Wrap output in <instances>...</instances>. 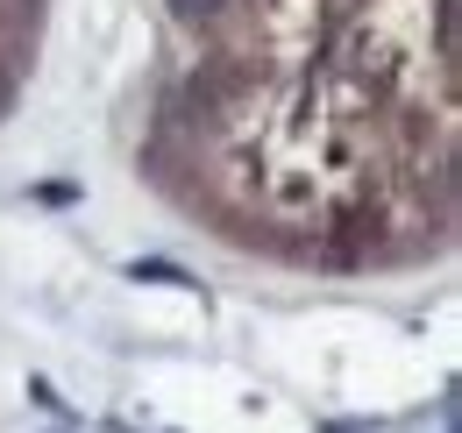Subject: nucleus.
Masks as SVG:
<instances>
[{
  "label": "nucleus",
  "mask_w": 462,
  "mask_h": 433,
  "mask_svg": "<svg viewBox=\"0 0 462 433\" xmlns=\"http://www.w3.org/2000/svg\"><path fill=\"white\" fill-rule=\"evenodd\" d=\"M456 157V0H143L128 163L235 256L441 263Z\"/></svg>",
  "instance_id": "1"
},
{
  "label": "nucleus",
  "mask_w": 462,
  "mask_h": 433,
  "mask_svg": "<svg viewBox=\"0 0 462 433\" xmlns=\"http://www.w3.org/2000/svg\"><path fill=\"white\" fill-rule=\"evenodd\" d=\"M51 43V0H0V121L29 100Z\"/></svg>",
  "instance_id": "2"
}]
</instances>
